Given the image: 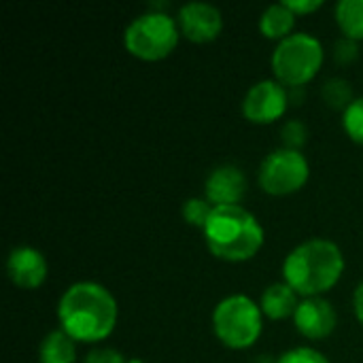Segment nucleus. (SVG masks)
<instances>
[{"label": "nucleus", "mask_w": 363, "mask_h": 363, "mask_svg": "<svg viewBox=\"0 0 363 363\" xmlns=\"http://www.w3.org/2000/svg\"><path fill=\"white\" fill-rule=\"evenodd\" d=\"M57 319L60 330H64L74 342L96 345L115 332L119 306L104 285L79 281L62 294L57 302Z\"/></svg>", "instance_id": "obj_1"}, {"label": "nucleus", "mask_w": 363, "mask_h": 363, "mask_svg": "<svg viewBox=\"0 0 363 363\" xmlns=\"http://www.w3.org/2000/svg\"><path fill=\"white\" fill-rule=\"evenodd\" d=\"M345 272V253L330 238H311L298 245L283 262L285 283L304 298H321L334 289Z\"/></svg>", "instance_id": "obj_2"}, {"label": "nucleus", "mask_w": 363, "mask_h": 363, "mask_svg": "<svg viewBox=\"0 0 363 363\" xmlns=\"http://www.w3.org/2000/svg\"><path fill=\"white\" fill-rule=\"evenodd\" d=\"M202 232L208 251L225 262H247L255 257L264 245L259 219L240 204L215 206Z\"/></svg>", "instance_id": "obj_3"}, {"label": "nucleus", "mask_w": 363, "mask_h": 363, "mask_svg": "<svg viewBox=\"0 0 363 363\" xmlns=\"http://www.w3.org/2000/svg\"><path fill=\"white\" fill-rule=\"evenodd\" d=\"M325 60L321 40L308 32H294L277 45L270 64L277 81L289 87L306 85L317 77Z\"/></svg>", "instance_id": "obj_4"}, {"label": "nucleus", "mask_w": 363, "mask_h": 363, "mask_svg": "<svg viewBox=\"0 0 363 363\" xmlns=\"http://www.w3.org/2000/svg\"><path fill=\"white\" fill-rule=\"evenodd\" d=\"M262 308L249 296H228L213 311V332L228 349H249L262 336Z\"/></svg>", "instance_id": "obj_5"}, {"label": "nucleus", "mask_w": 363, "mask_h": 363, "mask_svg": "<svg viewBox=\"0 0 363 363\" xmlns=\"http://www.w3.org/2000/svg\"><path fill=\"white\" fill-rule=\"evenodd\" d=\"M181 36L179 23L164 11H147L138 17H134L125 32H123V43L125 49L147 62L164 60L168 57Z\"/></svg>", "instance_id": "obj_6"}, {"label": "nucleus", "mask_w": 363, "mask_h": 363, "mask_svg": "<svg viewBox=\"0 0 363 363\" xmlns=\"http://www.w3.org/2000/svg\"><path fill=\"white\" fill-rule=\"evenodd\" d=\"M311 177V164L298 149H274L259 166V187L270 196H289L306 185Z\"/></svg>", "instance_id": "obj_7"}, {"label": "nucleus", "mask_w": 363, "mask_h": 363, "mask_svg": "<svg viewBox=\"0 0 363 363\" xmlns=\"http://www.w3.org/2000/svg\"><path fill=\"white\" fill-rule=\"evenodd\" d=\"M289 106L287 87L277 79H262L249 87L242 100V113L253 123H272L285 115Z\"/></svg>", "instance_id": "obj_8"}, {"label": "nucleus", "mask_w": 363, "mask_h": 363, "mask_svg": "<svg viewBox=\"0 0 363 363\" xmlns=\"http://www.w3.org/2000/svg\"><path fill=\"white\" fill-rule=\"evenodd\" d=\"M181 32L194 43H208L215 40L223 30V13L219 6L202 0L187 2L179 9L177 19Z\"/></svg>", "instance_id": "obj_9"}, {"label": "nucleus", "mask_w": 363, "mask_h": 363, "mask_svg": "<svg viewBox=\"0 0 363 363\" xmlns=\"http://www.w3.org/2000/svg\"><path fill=\"white\" fill-rule=\"evenodd\" d=\"M247 194V177L238 166L221 164L204 181V198L213 206H236Z\"/></svg>", "instance_id": "obj_10"}, {"label": "nucleus", "mask_w": 363, "mask_h": 363, "mask_svg": "<svg viewBox=\"0 0 363 363\" xmlns=\"http://www.w3.org/2000/svg\"><path fill=\"white\" fill-rule=\"evenodd\" d=\"M298 332L308 340H323L332 336L338 323L336 308L325 298H304L294 315Z\"/></svg>", "instance_id": "obj_11"}, {"label": "nucleus", "mask_w": 363, "mask_h": 363, "mask_svg": "<svg viewBox=\"0 0 363 363\" xmlns=\"http://www.w3.org/2000/svg\"><path fill=\"white\" fill-rule=\"evenodd\" d=\"M6 274L19 289H38L49 274L45 255L34 247H15L6 257Z\"/></svg>", "instance_id": "obj_12"}, {"label": "nucleus", "mask_w": 363, "mask_h": 363, "mask_svg": "<svg viewBox=\"0 0 363 363\" xmlns=\"http://www.w3.org/2000/svg\"><path fill=\"white\" fill-rule=\"evenodd\" d=\"M300 306V300H298V294L283 281V283H272L264 289L262 294V302H259V308L262 313L272 319V321H283V319H289L296 315Z\"/></svg>", "instance_id": "obj_13"}, {"label": "nucleus", "mask_w": 363, "mask_h": 363, "mask_svg": "<svg viewBox=\"0 0 363 363\" xmlns=\"http://www.w3.org/2000/svg\"><path fill=\"white\" fill-rule=\"evenodd\" d=\"M296 26V13L285 4V2H277L270 4L262 17H259V30L266 38H274V40H285L287 36H291Z\"/></svg>", "instance_id": "obj_14"}, {"label": "nucleus", "mask_w": 363, "mask_h": 363, "mask_svg": "<svg viewBox=\"0 0 363 363\" xmlns=\"http://www.w3.org/2000/svg\"><path fill=\"white\" fill-rule=\"evenodd\" d=\"M77 347L74 340L64 330L49 332L40 347H38V362L40 363H74Z\"/></svg>", "instance_id": "obj_15"}, {"label": "nucleus", "mask_w": 363, "mask_h": 363, "mask_svg": "<svg viewBox=\"0 0 363 363\" xmlns=\"http://www.w3.org/2000/svg\"><path fill=\"white\" fill-rule=\"evenodd\" d=\"M336 23L345 32L347 38H363V0H340L334 9Z\"/></svg>", "instance_id": "obj_16"}, {"label": "nucleus", "mask_w": 363, "mask_h": 363, "mask_svg": "<svg viewBox=\"0 0 363 363\" xmlns=\"http://www.w3.org/2000/svg\"><path fill=\"white\" fill-rule=\"evenodd\" d=\"M321 96L332 108H342V111H347V106L355 100L351 83L347 79H340V77L328 79L321 87Z\"/></svg>", "instance_id": "obj_17"}, {"label": "nucleus", "mask_w": 363, "mask_h": 363, "mask_svg": "<svg viewBox=\"0 0 363 363\" xmlns=\"http://www.w3.org/2000/svg\"><path fill=\"white\" fill-rule=\"evenodd\" d=\"M215 206L206 200V198H189L183 202L181 206V215L189 225H196L200 230H204V225L208 223L211 215H213Z\"/></svg>", "instance_id": "obj_18"}, {"label": "nucleus", "mask_w": 363, "mask_h": 363, "mask_svg": "<svg viewBox=\"0 0 363 363\" xmlns=\"http://www.w3.org/2000/svg\"><path fill=\"white\" fill-rule=\"evenodd\" d=\"M342 125L351 140L363 145V96L355 98L347 111H342Z\"/></svg>", "instance_id": "obj_19"}, {"label": "nucleus", "mask_w": 363, "mask_h": 363, "mask_svg": "<svg viewBox=\"0 0 363 363\" xmlns=\"http://www.w3.org/2000/svg\"><path fill=\"white\" fill-rule=\"evenodd\" d=\"M277 363H330V359L321 351H317V349L296 347V349L285 351Z\"/></svg>", "instance_id": "obj_20"}, {"label": "nucleus", "mask_w": 363, "mask_h": 363, "mask_svg": "<svg viewBox=\"0 0 363 363\" xmlns=\"http://www.w3.org/2000/svg\"><path fill=\"white\" fill-rule=\"evenodd\" d=\"M281 136H283V145H285L287 149H298V151H300V147H302V145L306 143V138H308V130H306V125H304L302 121L289 119V121L283 125Z\"/></svg>", "instance_id": "obj_21"}, {"label": "nucleus", "mask_w": 363, "mask_h": 363, "mask_svg": "<svg viewBox=\"0 0 363 363\" xmlns=\"http://www.w3.org/2000/svg\"><path fill=\"white\" fill-rule=\"evenodd\" d=\"M357 55H359L357 40L347 38V36L340 38V40H336V45H334V57H336V62H340V64H351Z\"/></svg>", "instance_id": "obj_22"}, {"label": "nucleus", "mask_w": 363, "mask_h": 363, "mask_svg": "<svg viewBox=\"0 0 363 363\" xmlns=\"http://www.w3.org/2000/svg\"><path fill=\"white\" fill-rule=\"evenodd\" d=\"M123 353L115 351V349H94L85 355L83 363H128Z\"/></svg>", "instance_id": "obj_23"}, {"label": "nucleus", "mask_w": 363, "mask_h": 363, "mask_svg": "<svg viewBox=\"0 0 363 363\" xmlns=\"http://www.w3.org/2000/svg\"><path fill=\"white\" fill-rule=\"evenodd\" d=\"M296 15H304V13H315L317 9L323 6V0H283Z\"/></svg>", "instance_id": "obj_24"}, {"label": "nucleus", "mask_w": 363, "mask_h": 363, "mask_svg": "<svg viewBox=\"0 0 363 363\" xmlns=\"http://www.w3.org/2000/svg\"><path fill=\"white\" fill-rule=\"evenodd\" d=\"M353 311H355L357 321L363 325V283L357 285V289L353 294Z\"/></svg>", "instance_id": "obj_25"}]
</instances>
